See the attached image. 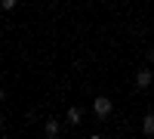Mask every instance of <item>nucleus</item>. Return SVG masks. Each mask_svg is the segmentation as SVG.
Instances as JSON below:
<instances>
[{"mask_svg": "<svg viewBox=\"0 0 154 139\" xmlns=\"http://www.w3.org/2000/svg\"><path fill=\"white\" fill-rule=\"evenodd\" d=\"M151 81H154L151 68H139V71H136V90H148Z\"/></svg>", "mask_w": 154, "mask_h": 139, "instance_id": "f03ea898", "label": "nucleus"}, {"mask_svg": "<svg viewBox=\"0 0 154 139\" xmlns=\"http://www.w3.org/2000/svg\"><path fill=\"white\" fill-rule=\"evenodd\" d=\"M56 3H59V0H56Z\"/></svg>", "mask_w": 154, "mask_h": 139, "instance_id": "1a4fd4ad", "label": "nucleus"}, {"mask_svg": "<svg viewBox=\"0 0 154 139\" xmlns=\"http://www.w3.org/2000/svg\"><path fill=\"white\" fill-rule=\"evenodd\" d=\"M93 111H96V118H102V121L111 118V99L108 96H99L96 102H93Z\"/></svg>", "mask_w": 154, "mask_h": 139, "instance_id": "f257e3e1", "label": "nucleus"}, {"mask_svg": "<svg viewBox=\"0 0 154 139\" xmlns=\"http://www.w3.org/2000/svg\"><path fill=\"white\" fill-rule=\"evenodd\" d=\"M3 99H6V93H3V90H0V102H3Z\"/></svg>", "mask_w": 154, "mask_h": 139, "instance_id": "0eeeda50", "label": "nucleus"}, {"mask_svg": "<svg viewBox=\"0 0 154 139\" xmlns=\"http://www.w3.org/2000/svg\"><path fill=\"white\" fill-rule=\"evenodd\" d=\"M142 133H145V136H154V115H145V121H142Z\"/></svg>", "mask_w": 154, "mask_h": 139, "instance_id": "39448f33", "label": "nucleus"}, {"mask_svg": "<svg viewBox=\"0 0 154 139\" xmlns=\"http://www.w3.org/2000/svg\"><path fill=\"white\" fill-rule=\"evenodd\" d=\"M16 3H19V0H0V9H6V12H12V9H16Z\"/></svg>", "mask_w": 154, "mask_h": 139, "instance_id": "423d86ee", "label": "nucleus"}, {"mask_svg": "<svg viewBox=\"0 0 154 139\" xmlns=\"http://www.w3.org/2000/svg\"><path fill=\"white\" fill-rule=\"evenodd\" d=\"M65 118H68V124H71V127H77V124L83 121V108H80V105H71V108L65 111Z\"/></svg>", "mask_w": 154, "mask_h": 139, "instance_id": "7ed1b4c3", "label": "nucleus"}, {"mask_svg": "<svg viewBox=\"0 0 154 139\" xmlns=\"http://www.w3.org/2000/svg\"><path fill=\"white\" fill-rule=\"evenodd\" d=\"M59 130H62V124H59L56 118H49V121L43 124V133H46L49 139H56V136H59Z\"/></svg>", "mask_w": 154, "mask_h": 139, "instance_id": "20e7f679", "label": "nucleus"}, {"mask_svg": "<svg viewBox=\"0 0 154 139\" xmlns=\"http://www.w3.org/2000/svg\"><path fill=\"white\" fill-rule=\"evenodd\" d=\"M3 127H6V124H3V118H0V130H3Z\"/></svg>", "mask_w": 154, "mask_h": 139, "instance_id": "6e6552de", "label": "nucleus"}]
</instances>
